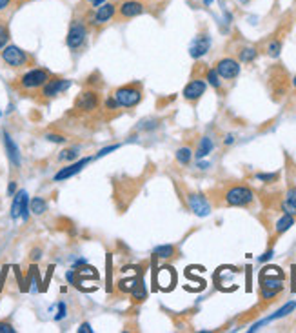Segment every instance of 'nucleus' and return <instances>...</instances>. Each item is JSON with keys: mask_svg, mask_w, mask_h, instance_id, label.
Segmentation results:
<instances>
[{"mask_svg": "<svg viewBox=\"0 0 296 333\" xmlns=\"http://www.w3.org/2000/svg\"><path fill=\"white\" fill-rule=\"evenodd\" d=\"M255 202V191L245 184H231L222 191V204L247 208Z\"/></svg>", "mask_w": 296, "mask_h": 333, "instance_id": "1", "label": "nucleus"}, {"mask_svg": "<svg viewBox=\"0 0 296 333\" xmlns=\"http://www.w3.org/2000/svg\"><path fill=\"white\" fill-rule=\"evenodd\" d=\"M53 73L46 68H31L29 71H26L24 75H20L16 79L15 88L22 93H31V91H38L46 82L51 79Z\"/></svg>", "mask_w": 296, "mask_h": 333, "instance_id": "2", "label": "nucleus"}, {"mask_svg": "<svg viewBox=\"0 0 296 333\" xmlns=\"http://www.w3.org/2000/svg\"><path fill=\"white\" fill-rule=\"evenodd\" d=\"M113 96L118 102L120 109H133L144 101V86L140 82H129V84L116 88Z\"/></svg>", "mask_w": 296, "mask_h": 333, "instance_id": "3", "label": "nucleus"}, {"mask_svg": "<svg viewBox=\"0 0 296 333\" xmlns=\"http://www.w3.org/2000/svg\"><path fill=\"white\" fill-rule=\"evenodd\" d=\"M116 8H118V4H115V2H104L98 8H93V11H89L88 16H86V22H88L89 29L98 31V29L105 28L109 22L115 21Z\"/></svg>", "mask_w": 296, "mask_h": 333, "instance_id": "4", "label": "nucleus"}, {"mask_svg": "<svg viewBox=\"0 0 296 333\" xmlns=\"http://www.w3.org/2000/svg\"><path fill=\"white\" fill-rule=\"evenodd\" d=\"M88 36H89V26H88V22H86V18H75V21L69 24L66 44H68V48L71 49L73 53H76L86 48Z\"/></svg>", "mask_w": 296, "mask_h": 333, "instance_id": "5", "label": "nucleus"}, {"mask_svg": "<svg viewBox=\"0 0 296 333\" xmlns=\"http://www.w3.org/2000/svg\"><path fill=\"white\" fill-rule=\"evenodd\" d=\"M0 58L4 62L8 68H13V69H22V68H29V66L35 64L33 61V56L29 55L28 51H24L22 48L15 44H8L2 53H0Z\"/></svg>", "mask_w": 296, "mask_h": 333, "instance_id": "6", "label": "nucleus"}, {"mask_svg": "<svg viewBox=\"0 0 296 333\" xmlns=\"http://www.w3.org/2000/svg\"><path fill=\"white\" fill-rule=\"evenodd\" d=\"M102 106V95L96 89H84L76 95L75 109L80 113H95Z\"/></svg>", "mask_w": 296, "mask_h": 333, "instance_id": "7", "label": "nucleus"}, {"mask_svg": "<svg viewBox=\"0 0 296 333\" xmlns=\"http://www.w3.org/2000/svg\"><path fill=\"white\" fill-rule=\"evenodd\" d=\"M149 4L145 0H122L116 8V21H131L136 16L144 15Z\"/></svg>", "mask_w": 296, "mask_h": 333, "instance_id": "8", "label": "nucleus"}, {"mask_svg": "<svg viewBox=\"0 0 296 333\" xmlns=\"http://www.w3.org/2000/svg\"><path fill=\"white\" fill-rule=\"evenodd\" d=\"M285 275L278 266H265L260 271V288L274 289L280 293L284 289Z\"/></svg>", "mask_w": 296, "mask_h": 333, "instance_id": "9", "label": "nucleus"}, {"mask_svg": "<svg viewBox=\"0 0 296 333\" xmlns=\"http://www.w3.org/2000/svg\"><path fill=\"white\" fill-rule=\"evenodd\" d=\"M69 88H71V81H69V79H62V76L51 75V79L40 88V96L44 101H51V99L58 96L60 93L68 91Z\"/></svg>", "mask_w": 296, "mask_h": 333, "instance_id": "10", "label": "nucleus"}, {"mask_svg": "<svg viewBox=\"0 0 296 333\" xmlns=\"http://www.w3.org/2000/svg\"><path fill=\"white\" fill-rule=\"evenodd\" d=\"M215 71L224 81H235L236 76L240 75V62L232 58V56H224L220 61H216Z\"/></svg>", "mask_w": 296, "mask_h": 333, "instance_id": "11", "label": "nucleus"}, {"mask_svg": "<svg viewBox=\"0 0 296 333\" xmlns=\"http://www.w3.org/2000/svg\"><path fill=\"white\" fill-rule=\"evenodd\" d=\"M176 282V273L171 266H164L158 271H153V289L171 291Z\"/></svg>", "mask_w": 296, "mask_h": 333, "instance_id": "12", "label": "nucleus"}, {"mask_svg": "<svg viewBox=\"0 0 296 333\" xmlns=\"http://www.w3.org/2000/svg\"><path fill=\"white\" fill-rule=\"evenodd\" d=\"M29 199H28V193L24 189L16 191L13 195V204H11V219L16 221V219H22V221H28L29 219Z\"/></svg>", "mask_w": 296, "mask_h": 333, "instance_id": "13", "label": "nucleus"}, {"mask_svg": "<svg viewBox=\"0 0 296 333\" xmlns=\"http://www.w3.org/2000/svg\"><path fill=\"white\" fill-rule=\"evenodd\" d=\"M91 161H93V156H84V159H76L75 162H69L66 168H60L58 171L55 173L53 181H55V182H62V181H68V179L75 177L76 173H80L82 169H84Z\"/></svg>", "mask_w": 296, "mask_h": 333, "instance_id": "14", "label": "nucleus"}, {"mask_svg": "<svg viewBox=\"0 0 296 333\" xmlns=\"http://www.w3.org/2000/svg\"><path fill=\"white\" fill-rule=\"evenodd\" d=\"M205 89H207V82H205V79H193V81L187 82V86L184 88V99L187 102H191V104H196V102L200 101L202 95H205Z\"/></svg>", "mask_w": 296, "mask_h": 333, "instance_id": "15", "label": "nucleus"}, {"mask_svg": "<svg viewBox=\"0 0 296 333\" xmlns=\"http://www.w3.org/2000/svg\"><path fill=\"white\" fill-rule=\"evenodd\" d=\"M185 199H187V206L191 208V211L195 215H198V217H207L209 213H211V204H209V201L202 193L189 191Z\"/></svg>", "mask_w": 296, "mask_h": 333, "instance_id": "16", "label": "nucleus"}, {"mask_svg": "<svg viewBox=\"0 0 296 333\" xmlns=\"http://www.w3.org/2000/svg\"><path fill=\"white\" fill-rule=\"evenodd\" d=\"M2 141H4V148H6V153H8V159L15 168H20L22 166V156H20V149L18 146L15 144L13 141V136L9 135L8 131H2Z\"/></svg>", "mask_w": 296, "mask_h": 333, "instance_id": "17", "label": "nucleus"}, {"mask_svg": "<svg viewBox=\"0 0 296 333\" xmlns=\"http://www.w3.org/2000/svg\"><path fill=\"white\" fill-rule=\"evenodd\" d=\"M209 49H211V36H209L207 33H202V35H198L195 41H193L191 48H189V55H191L193 58H202Z\"/></svg>", "mask_w": 296, "mask_h": 333, "instance_id": "18", "label": "nucleus"}, {"mask_svg": "<svg viewBox=\"0 0 296 333\" xmlns=\"http://www.w3.org/2000/svg\"><path fill=\"white\" fill-rule=\"evenodd\" d=\"M294 308H296V302L294 301H291V302H287L285 306H282L280 309L276 313H272V315H269L267 319H264V321H258L256 324H252V328H249V331H256V329H260L264 324H267V322H272V321H276V319H282V317H285V315H289L291 311H294Z\"/></svg>", "mask_w": 296, "mask_h": 333, "instance_id": "19", "label": "nucleus"}, {"mask_svg": "<svg viewBox=\"0 0 296 333\" xmlns=\"http://www.w3.org/2000/svg\"><path fill=\"white\" fill-rule=\"evenodd\" d=\"M282 211L296 217V186H289L285 191V197L282 201Z\"/></svg>", "mask_w": 296, "mask_h": 333, "instance_id": "20", "label": "nucleus"}, {"mask_svg": "<svg viewBox=\"0 0 296 333\" xmlns=\"http://www.w3.org/2000/svg\"><path fill=\"white\" fill-rule=\"evenodd\" d=\"M147 299V289H145V284H144V279H138V282L135 284V288H133L131 291V301L133 304H142V302Z\"/></svg>", "mask_w": 296, "mask_h": 333, "instance_id": "21", "label": "nucleus"}, {"mask_svg": "<svg viewBox=\"0 0 296 333\" xmlns=\"http://www.w3.org/2000/svg\"><path fill=\"white\" fill-rule=\"evenodd\" d=\"M291 226H294V217H292V215H289V213H284V215L276 221L274 235H276V237H280V235H284L287 229H291Z\"/></svg>", "mask_w": 296, "mask_h": 333, "instance_id": "22", "label": "nucleus"}, {"mask_svg": "<svg viewBox=\"0 0 296 333\" xmlns=\"http://www.w3.org/2000/svg\"><path fill=\"white\" fill-rule=\"evenodd\" d=\"M140 275H142V269L136 273L135 277L120 279V281L116 282V289H118V293H122V295H125V293H131L133 288H135V284L138 282V279H140Z\"/></svg>", "mask_w": 296, "mask_h": 333, "instance_id": "23", "label": "nucleus"}, {"mask_svg": "<svg viewBox=\"0 0 296 333\" xmlns=\"http://www.w3.org/2000/svg\"><path fill=\"white\" fill-rule=\"evenodd\" d=\"M176 255V246L173 244H162V246H156L153 249V257L156 259H164V261H169Z\"/></svg>", "mask_w": 296, "mask_h": 333, "instance_id": "24", "label": "nucleus"}, {"mask_svg": "<svg viewBox=\"0 0 296 333\" xmlns=\"http://www.w3.org/2000/svg\"><path fill=\"white\" fill-rule=\"evenodd\" d=\"M29 211H31L33 215H36V217L44 215V213L48 211V201H46L44 197H33L31 201H29Z\"/></svg>", "mask_w": 296, "mask_h": 333, "instance_id": "25", "label": "nucleus"}, {"mask_svg": "<svg viewBox=\"0 0 296 333\" xmlns=\"http://www.w3.org/2000/svg\"><path fill=\"white\" fill-rule=\"evenodd\" d=\"M213 141L209 139V136H202L200 139V142H198V148H196V153H195V156L200 161V159H205V156L209 155V153L213 151Z\"/></svg>", "mask_w": 296, "mask_h": 333, "instance_id": "26", "label": "nucleus"}, {"mask_svg": "<svg viewBox=\"0 0 296 333\" xmlns=\"http://www.w3.org/2000/svg\"><path fill=\"white\" fill-rule=\"evenodd\" d=\"M258 56V51L251 46H245V48H240L238 51V62H244V64H251L255 62V58Z\"/></svg>", "mask_w": 296, "mask_h": 333, "instance_id": "27", "label": "nucleus"}, {"mask_svg": "<svg viewBox=\"0 0 296 333\" xmlns=\"http://www.w3.org/2000/svg\"><path fill=\"white\" fill-rule=\"evenodd\" d=\"M175 156H176V162H178V164L189 166V162H191V159H193V149L189 148V146H182V148L176 149Z\"/></svg>", "mask_w": 296, "mask_h": 333, "instance_id": "28", "label": "nucleus"}, {"mask_svg": "<svg viewBox=\"0 0 296 333\" xmlns=\"http://www.w3.org/2000/svg\"><path fill=\"white\" fill-rule=\"evenodd\" d=\"M105 291H113V257L111 253H108L105 257Z\"/></svg>", "mask_w": 296, "mask_h": 333, "instance_id": "29", "label": "nucleus"}, {"mask_svg": "<svg viewBox=\"0 0 296 333\" xmlns=\"http://www.w3.org/2000/svg\"><path fill=\"white\" fill-rule=\"evenodd\" d=\"M205 81H207V84H211L216 91H222V81H220V76H218V73L215 71V68L205 69Z\"/></svg>", "mask_w": 296, "mask_h": 333, "instance_id": "30", "label": "nucleus"}, {"mask_svg": "<svg viewBox=\"0 0 296 333\" xmlns=\"http://www.w3.org/2000/svg\"><path fill=\"white\" fill-rule=\"evenodd\" d=\"M9 38H11V33H9L8 22L0 18V51L9 44Z\"/></svg>", "mask_w": 296, "mask_h": 333, "instance_id": "31", "label": "nucleus"}, {"mask_svg": "<svg viewBox=\"0 0 296 333\" xmlns=\"http://www.w3.org/2000/svg\"><path fill=\"white\" fill-rule=\"evenodd\" d=\"M78 153H80V148H68L58 155V161H64V162H75L78 159Z\"/></svg>", "mask_w": 296, "mask_h": 333, "instance_id": "32", "label": "nucleus"}, {"mask_svg": "<svg viewBox=\"0 0 296 333\" xmlns=\"http://www.w3.org/2000/svg\"><path fill=\"white\" fill-rule=\"evenodd\" d=\"M280 51H282V41L280 38H272V41L267 44V55L272 56V58H276V56L280 55Z\"/></svg>", "mask_w": 296, "mask_h": 333, "instance_id": "33", "label": "nucleus"}, {"mask_svg": "<svg viewBox=\"0 0 296 333\" xmlns=\"http://www.w3.org/2000/svg\"><path fill=\"white\" fill-rule=\"evenodd\" d=\"M158 126V121L156 119H144L142 122H138V131H151Z\"/></svg>", "mask_w": 296, "mask_h": 333, "instance_id": "34", "label": "nucleus"}, {"mask_svg": "<svg viewBox=\"0 0 296 333\" xmlns=\"http://www.w3.org/2000/svg\"><path fill=\"white\" fill-rule=\"evenodd\" d=\"M256 179L265 184H272V182L278 181V173H256Z\"/></svg>", "mask_w": 296, "mask_h": 333, "instance_id": "35", "label": "nucleus"}, {"mask_svg": "<svg viewBox=\"0 0 296 333\" xmlns=\"http://www.w3.org/2000/svg\"><path fill=\"white\" fill-rule=\"evenodd\" d=\"M104 109H105L108 113H115L116 109H120V106H118V102L115 101V96L109 95L108 99L104 101Z\"/></svg>", "mask_w": 296, "mask_h": 333, "instance_id": "36", "label": "nucleus"}, {"mask_svg": "<svg viewBox=\"0 0 296 333\" xmlns=\"http://www.w3.org/2000/svg\"><path fill=\"white\" fill-rule=\"evenodd\" d=\"M46 139H48L49 142H53V144H64V142L68 141L64 135H58V133H48Z\"/></svg>", "mask_w": 296, "mask_h": 333, "instance_id": "37", "label": "nucleus"}, {"mask_svg": "<svg viewBox=\"0 0 296 333\" xmlns=\"http://www.w3.org/2000/svg\"><path fill=\"white\" fill-rule=\"evenodd\" d=\"M120 148V144H113V146H108V148H102L100 151L96 153V156L95 159H100V156H105V155H109V153H113V151H116V149Z\"/></svg>", "mask_w": 296, "mask_h": 333, "instance_id": "38", "label": "nucleus"}, {"mask_svg": "<svg viewBox=\"0 0 296 333\" xmlns=\"http://www.w3.org/2000/svg\"><path fill=\"white\" fill-rule=\"evenodd\" d=\"M16 329L13 328L11 322L8 321H0V333H15Z\"/></svg>", "mask_w": 296, "mask_h": 333, "instance_id": "39", "label": "nucleus"}, {"mask_svg": "<svg viewBox=\"0 0 296 333\" xmlns=\"http://www.w3.org/2000/svg\"><path fill=\"white\" fill-rule=\"evenodd\" d=\"M66 315H68V308H66L64 302H58V313L55 315V321H62Z\"/></svg>", "mask_w": 296, "mask_h": 333, "instance_id": "40", "label": "nucleus"}, {"mask_svg": "<svg viewBox=\"0 0 296 333\" xmlns=\"http://www.w3.org/2000/svg\"><path fill=\"white\" fill-rule=\"evenodd\" d=\"M40 259H42V249L40 248L31 249V253H29V261H31V262H38Z\"/></svg>", "mask_w": 296, "mask_h": 333, "instance_id": "41", "label": "nucleus"}, {"mask_svg": "<svg viewBox=\"0 0 296 333\" xmlns=\"http://www.w3.org/2000/svg\"><path fill=\"white\" fill-rule=\"evenodd\" d=\"M66 279H68L69 284L76 286V271H75V269H69V271L66 273Z\"/></svg>", "mask_w": 296, "mask_h": 333, "instance_id": "42", "label": "nucleus"}, {"mask_svg": "<svg viewBox=\"0 0 296 333\" xmlns=\"http://www.w3.org/2000/svg\"><path fill=\"white\" fill-rule=\"evenodd\" d=\"M84 2L89 8H98V6H102L104 2H108V0H84Z\"/></svg>", "mask_w": 296, "mask_h": 333, "instance_id": "43", "label": "nucleus"}, {"mask_svg": "<svg viewBox=\"0 0 296 333\" xmlns=\"http://www.w3.org/2000/svg\"><path fill=\"white\" fill-rule=\"evenodd\" d=\"M8 269H9V266H4V268H2V273H0V291H2V286H4V282H6V275H8Z\"/></svg>", "mask_w": 296, "mask_h": 333, "instance_id": "44", "label": "nucleus"}, {"mask_svg": "<svg viewBox=\"0 0 296 333\" xmlns=\"http://www.w3.org/2000/svg\"><path fill=\"white\" fill-rule=\"evenodd\" d=\"M78 331H80V333H93V328H91V324H89V322H84V324H80Z\"/></svg>", "mask_w": 296, "mask_h": 333, "instance_id": "45", "label": "nucleus"}, {"mask_svg": "<svg viewBox=\"0 0 296 333\" xmlns=\"http://www.w3.org/2000/svg\"><path fill=\"white\" fill-rule=\"evenodd\" d=\"M13 2H15V0H0V13L6 11V9H8L9 6L13 4Z\"/></svg>", "mask_w": 296, "mask_h": 333, "instance_id": "46", "label": "nucleus"}, {"mask_svg": "<svg viewBox=\"0 0 296 333\" xmlns=\"http://www.w3.org/2000/svg\"><path fill=\"white\" fill-rule=\"evenodd\" d=\"M15 193H16V182L11 181V182H9V186H8V195H9V197H13Z\"/></svg>", "mask_w": 296, "mask_h": 333, "instance_id": "47", "label": "nucleus"}, {"mask_svg": "<svg viewBox=\"0 0 296 333\" xmlns=\"http://www.w3.org/2000/svg\"><path fill=\"white\" fill-rule=\"evenodd\" d=\"M271 257H272V249H269V251H265L264 255H262V257L258 259V261H260V262H265V261H269Z\"/></svg>", "mask_w": 296, "mask_h": 333, "instance_id": "48", "label": "nucleus"}, {"mask_svg": "<svg viewBox=\"0 0 296 333\" xmlns=\"http://www.w3.org/2000/svg\"><path fill=\"white\" fill-rule=\"evenodd\" d=\"M232 142H235V135H227V136L224 139V144H225V146H231Z\"/></svg>", "mask_w": 296, "mask_h": 333, "instance_id": "49", "label": "nucleus"}, {"mask_svg": "<svg viewBox=\"0 0 296 333\" xmlns=\"http://www.w3.org/2000/svg\"><path fill=\"white\" fill-rule=\"evenodd\" d=\"M198 168H200V169H207L209 168V162H202L200 161V162H198Z\"/></svg>", "mask_w": 296, "mask_h": 333, "instance_id": "50", "label": "nucleus"}, {"mask_svg": "<svg viewBox=\"0 0 296 333\" xmlns=\"http://www.w3.org/2000/svg\"><path fill=\"white\" fill-rule=\"evenodd\" d=\"M292 88H294V91H296V75L292 76Z\"/></svg>", "mask_w": 296, "mask_h": 333, "instance_id": "51", "label": "nucleus"}, {"mask_svg": "<svg viewBox=\"0 0 296 333\" xmlns=\"http://www.w3.org/2000/svg\"><path fill=\"white\" fill-rule=\"evenodd\" d=\"M211 2H213V0H205V4H207V6L211 4Z\"/></svg>", "mask_w": 296, "mask_h": 333, "instance_id": "52", "label": "nucleus"}, {"mask_svg": "<svg viewBox=\"0 0 296 333\" xmlns=\"http://www.w3.org/2000/svg\"><path fill=\"white\" fill-rule=\"evenodd\" d=\"M0 116H2V111H0Z\"/></svg>", "mask_w": 296, "mask_h": 333, "instance_id": "53", "label": "nucleus"}, {"mask_svg": "<svg viewBox=\"0 0 296 333\" xmlns=\"http://www.w3.org/2000/svg\"><path fill=\"white\" fill-rule=\"evenodd\" d=\"M24 2H26V0H24Z\"/></svg>", "mask_w": 296, "mask_h": 333, "instance_id": "54", "label": "nucleus"}]
</instances>
